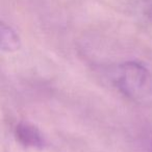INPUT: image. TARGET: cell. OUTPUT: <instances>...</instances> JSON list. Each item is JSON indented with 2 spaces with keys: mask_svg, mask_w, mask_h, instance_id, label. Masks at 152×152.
<instances>
[{
  "mask_svg": "<svg viewBox=\"0 0 152 152\" xmlns=\"http://www.w3.org/2000/svg\"><path fill=\"white\" fill-rule=\"evenodd\" d=\"M151 76L148 69L137 61H127L118 67L116 86L126 97L139 98L148 90Z\"/></svg>",
  "mask_w": 152,
  "mask_h": 152,
  "instance_id": "cell-1",
  "label": "cell"
},
{
  "mask_svg": "<svg viewBox=\"0 0 152 152\" xmlns=\"http://www.w3.org/2000/svg\"><path fill=\"white\" fill-rule=\"evenodd\" d=\"M15 137L18 143L26 148L41 150L44 149L47 145L42 131L34 124L26 121H21L16 125Z\"/></svg>",
  "mask_w": 152,
  "mask_h": 152,
  "instance_id": "cell-2",
  "label": "cell"
},
{
  "mask_svg": "<svg viewBox=\"0 0 152 152\" xmlns=\"http://www.w3.org/2000/svg\"><path fill=\"white\" fill-rule=\"evenodd\" d=\"M0 45L3 52H16L21 47V40L18 34L5 23L0 27Z\"/></svg>",
  "mask_w": 152,
  "mask_h": 152,
  "instance_id": "cell-3",
  "label": "cell"
},
{
  "mask_svg": "<svg viewBox=\"0 0 152 152\" xmlns=\"http://www.w3.org/2000/svg\"><path fill=\"white\" fill-rule=\"evenodd\" d=\"M151 152H152V149H151Z\"/></svg>",
  "mask_w": 152,
  "mask_h": 152,
  "instance_id": "cell-4",
  "label": "cell"
}]
</instances>
